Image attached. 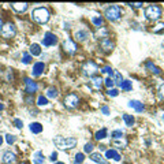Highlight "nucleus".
<instances>
[{
    "label": "nucleus",
    "mask_w": 164,
    "mask_h": 164,
    "mask_svg": "<svg viewBox=\"0 0 164 164\" xmlns=\"http://www.w3.org/2000/svg\"><path fill=\"white\" fill-rule=\"evenodd\" d=\"M53 144L56 145V148L62 150H66V149H71L77 145V140L72 137H62V135H56L53 138Z\"/></svg>",
    "instance_id": "nucleus-1"
},
{
    "label": "nucleus",
    "mask_w": 164,
    "mask_h": 164,
    "mask_svg": "<svg viewBox=\"0 0 164 164\" xmlns=\"http://www.w3.org/2000/svg\"><path fill=\"white\" fill-rule=\"evenodd\" d=\"M31 17L37 23H47L49 21V11L45 7H39L36 10H33L31 12Z\"/></svg>",
    "instance_id": "nucleus-2"
},
{
    "label": "nucleus",
    "mask_w": 164,
    "mask_h": 164,
    "mask_svg": "<svg viewBox=\"0 0 164 164\" xmlns=\"http://www.w3.org/2000/svg\"><path fill=\"white\" fill-rule=\"evenodd\" d=\"M145 17L150 21H157L162 17V8L157 4H150L145 8Z\"/></svg>",
    "instance_id": "nucleus-3"
},
{
    "label": "nucleus",
    "mask_w": 164,
    "mask_h": 164,
    "mask_svg": "<svg viewBox=\"0 0 164 164\" xmlns=\"http://www.w3.org/2000/svg\"><path fill=\"white\" fill-rule=\"evenodd\" d=\"M122 15V10L119 6H109L105 10V17L108 21H118Z\"/></svg>",
    "instance_id": "nucleus-4"
},
{
    "label": "nucleus",
    "mask_w": 164,
    "mask_h": 164,
    "mask_svg": "<svg viewBox=\"0 0 164 164\" xmlns=\"http://www.w3.org/2000/svg\"><path fill=\"white\" fill-rule=\"evenodd\" d=\"M82 72H84L85 75H88V77H94V75L99 72V66L96 64L94 62H85L84 66H82Z\"/></svg>",
    "instance_id": "nucleus-5"
},
{
    "label": "nucleus",
    "mask_w": 164,
    "mask_h": 164,
    "mask_svg": "<svg viewBox=\"0 0 164 164\" xmlns=\"http://www.w3.org/2000/svg\"><path fill=\"white\" fill-rule=\"evenodd\" d=\"M15 33H17L15 25H14V23H11V22L6 23L4 26L2 27V36L4 37V39H12V37L15 36Z\"/></svg>",
    "instance_id": "nucleus-6"
},
{
    "label": "nucleus",
    "mask_w": 164,
    "mask_h": 164,
    "mask_svg": "<svg viewBox=\"0 0 164 164\" xmlns=\"http://www.w3.org/2000/svg\"><path fill=\"white\" fill-rule=\"evenodd\" d=\"M78 104H80V99H78V96L75 93H70L64 97V105L67 108H70V109L77 108Z\"/></svg>",
    "instance_id": "nucleus-7"
},
{
    "label": "nucleus",
    "mask_w": 164,
    "mask_h": 164,
    "mask_svg": "<svg viewBox=\"0 0 164 164\" xmlns=\"http://www.w3.org/2000/svg\"><path fill=\"white\" fill-rule=\"evenodd\" d=\"M56 43H58V37H56L53 33L47 31V33L44 34V39H43L44 47H53V45H56Z\"/></svg>",
    "instance_id": "nucleus-8"
},
{
    "label": "nucleus",
    "mask_w": 164,
    "mask_h": 164,
    "mask_svg": "<svg viewBox=\"0 0 164 164\" xmlns=\"http://www.w3.org/2000/svg\"><path fill=\"white\" fill-rule=\"evenodd\" d=\"M100 47H101V49L104 52H111L113 49V47H115V44H113V41H111L108 39V37H103L101 40H100Z\"/></svg>",
    "instance_id": "nucleus-9"
},
{
    "label": "nucleus",
    "mask_w": 164,
    "mask_h": 164,
    "mask_svg": "<svg viewBox=\"0 0 164 164\" xmlns=\"http://www.w3.org/2000/svg\"><path fill=\"white\" fill-rule=\"evenodd\" d=\"M63 49H64V52L72 55V53L77 52V44L72 40H64L63 41Z\"/></svg>",
    "instance_id": "nucleus-10"
},
{
    "label": "nucleus",
    "mask_w": 164,
    "mask_h": 164,
    "mask_svg": "<svg viewBox=\"0 0 164 164\" xmlns=\"http://www.w3.org/2000/svg\"><path fill=\"white\" fill-rule=\"evenodd\" d=\"M2 162L4 164H15V162H17V154L14 152H11V150H7V152L3 153Z\"/></svg>",
    "instance_id": "nucleus-11"
},
{
    "label": "nucleus",
    "mask_w": 164,
    "mask_h": 164,
    "mask_svg": "<svg viewBox=\"0 0 164 164\" xmlns=\"http://www.w3.org/2000/svg\"><path fill=\"white\" fill-rule=\"evenodd\" d=\"M25 86H26V92L29 94H33L37 92V84L30 78H25Z\"/></svg>",
    "instance_id": "nucleus-12"
},
{
    "label": "nucleus",
    "mask_w": 164,
    "mask_h": 164,
    "mask_svg": "<svg viewBox=\"0 0 164 164\" xmlns=\"http://www.w3.org/2000/svg\"><path fill=\"white\" fill-rule=\"evenodd\" d=\"M44 70H45V64H44L43 62H37V63H34V66H33L31 75H33V77H40L44 72Z\"/></svg>",
    "instance_id": "nucleus-13"
},
{
    "label": "nucleus",
    "mask_w": 164,
    "mask_h": 164,
    "mask_svg": "<svg viewBox=\"0 0 164 164\" xmlns=\"http://www.w3.org/2000/svg\"><path fill=\"white\" fill-rule=\"evenodd\" d=\"M75 39H77L78 41H86L90 37V33L86 29H81V30H77L75 31Z\"/></svg>",
    "instance_id": "nucleus-14"
},
{
    "label": "nucleus",
    "mask_w": 164,
    "mask_h": 164,
    "mask_svg": "<svg viewBox=\"0 0 164 164\" xmlns=\"http://www.w3.org/2000/svg\"><path fill=\"white\" fill-rule=\"evenodd\" d=\"M129 107H130V108H133V109H135L137 112H142L144 109H145L144 104L141 103V101H138V100H130V101H129Z\"/></svg>",
    "instance_id": "nucleus-15"
},
{
    "label": "nucleus",
    "mask_w": 164,
    "mask_h": 164,
    "mask_svg": "<svg viewBox=\"0 0 164 164\" xmlns=\"http://www.w3.org/2000/svg\"><path fill=\"white\" fill-rule=\"evenodd\" d=\"M105 157H107V159L115 160V162H119V160H121V154L116 152L115 149H108V150H105Z\"/></svg>",
    "instance_id": "nucleus-16"
},
{
    "label": "nucleus",
    "mask_w": 164,
    "mask_h": 164,
    "mask_svg": "<svg viewBox=\"0 0 164 164\" xmlns=\"http://www.w3.org/2000/svg\"><path fill=\"white\" fill-rule=\"evenodd\" d=\"M11 6L17 12H25L27 8H29V4H27V3H12Z\"/></svg>",
    "instance_id": "nucleus-17"
},
{
    "label": "nucleus",
    "mask_w": 164,
    "mask_h": 164,
    "mask_svg": "<svg viewBox=\"0 0 164 164\" xmlns=\"http://www.w3.org/2000/svg\"><path fill=\"white\" fill-rule=\"evenodd\" d=\"M29 129H30V131H31L33 134H40L41 131H43V126H41V123H39V122L30 123Z\"/></svg>",
    "instance_id": "nucleus-18"
},
{
    "label": "nucleus",
    "mask_w": 164,
    "mask_h": 164,
    "mask_svg": "<svg viewBox=\"0 0 164 164\" xmlns=\"http://www.w3.org/2000/svg\"><path fill=\"white\" fill-rule=\"evenodd\" d=\"M58 96H59V92H58V89H56V88L51 86V88H48V89H47V94H45L47 99H56Z\"/></svg>",
    "instance_id": "nucleus-19"
},
{
    "label": "nucleus",
    "mask_w": 164,
    "mask_h": 164,
    "mask_svg": "<svg viewBox=\"0 0 164 164\" xmlns=\"http://www.w3.org/2000/svg\"><path fill=\"white\" fill-rule=\"evenodd\" d=\"M90 159H92L94 163H99V164H105L107 163V160L104 159L100 153H92L90 154Z\"/></svg>",
    "instance_id": "nucleus-20"
},
{
    "label": "nucleus",
    "mask_w": 164,
    "mask_h": 164,
    "mask_svg": "<svg viewBox=\"0 0 164 164\" xmlns=\"http://www.w3.org/2000/svg\"><path fill=\"white\" fill-rule=\"evenodd\" d=\"M90 82H92V85L96 89H100V88L103 86V80L100 77H97V75H94V77H90Z\"/></svg>",
    "instance_id": "nucleus-21"
},
{
    "label": "nucleus",
    "mask_w": 164,
    "mask_h": 164,
    "mask_svg": "<svg viewBox=\"0 0 164 164\" xmlns=\"http://www.w3.org/2000/svg\"><path fill=\"white\" fill-rule=\"evenodd\" d=\"M33 163L34 164H43L44 163V154H43V152L37 150V152L33 154Z\"/></svg>",
    "instance_id": "nucleus-22"
},
{
    "label": "nucleus",
    "mask_w": 164,
    "mask_h": 164,
    "mask_svg": "<svg viewBox=\"0 0 164 164\" xmlns=\"http://www.w3.org/2000/svg\"><path fill=\"white\" fill-rule=\"evenodd\" d=\"M123 121H125L126 126H129V127H131V126L134 125L135 119H134V116H133V115H129V113H123Z\"/></svg>",
    "instance_id": "nucleus-23"
},
{
    "label": "nucleus",
    "mask_w": 164,
    "mask_h": 164,
    "mask_svg": "<svg viewBox=\"0 0 164 164\" xmlns=\"http://www.w3.org/2000/svg\"><path fill=\"white\" fill-rule=\"evenodd\" d=\"M145 66H146V68H148V70H150V71L153 72V74H156V75L162 74V70H160L159 67H156V66H154L152 62H146V64H145Z\"/></svg>",
    "instance_id": "nucleus-24"
},
{
    "label": "nucleus",
    "mask_w": 164,
    "mask_h": 164,
    "mask_svg": "<svg viewBox=\"0 0 164 164\" xmlns=\"http://www.w3.org/2000/svg\"><path fill=\"white\" fill-rule=\"evenodd\" d=\"M107 134H108V130H107V129H101V130H99L96 134H94V138H96L97 141H101L107 137Z\"/></svg>",
    "instance_id": "nucleus-25"
},
{
    "label": "nucleus",
    "mask_w": 164,
    "mask_h": 164,
    "mask_svg": "<svg viewBox=\"0 0 164 164\" xmlns=\"http://www.w3.org/2000/svg\"><path fill=\"white\" fill-rule=\"evenodd\" d=\"M30 53L33 56L41 55V47L39 45V44H31V45H30Z\"/></svg>",
    "instance_id": "nucleus-26"
},
{
    "label": "nucleus",
    "mask_w": 164,
    "mask_h": 164,
    "mask_svg": "<svg viewBox=\"0 0 164 164\" xmlns=\"http://www.w3.org/2000/svg\"><path fill=\"white\" fill-rule=\"evenodd\" d=\"M112 80H113V82H115L116 85H119L121 86V84L123 82V77H122V74L119 71H113V74H112Z\"/></svg>",
    "instance_id": "nucleus-27"
},
{
    "label": "nucleus",
    "mask_w": 164,
    "mask_h": 164,
    "mask_svg": "<svg viewBox=\"0 0 164 164\" xmlns=\"http://www.w3.org/2000/svg\"><path fill=\"white\" fill-rule=\"evenodd\" d=\"M85 160V154L84 153H77L75 154V159H74V164H82Z\"/></svg>",
    "instance_id": "nucleus-28"
},
{
    "label": "nucleus",
    "mask_w": 164,
    "mask_h": 164,
    "mask_svg": "<svg viewBox=\"0 0 164 164\" xmlns=\"http://www.w3.org/2000/svg\"><path fill=\"white\" fill-rule=\"evenodd\" d=\"M37 104H39L40 107L47 105V104H48V99H47L45 96H43V94H41V96H39V99H37Z\"/></svg>",
    "instance_id": "nucleus-29"
},
{
    "label": "nucleus",
    "mask_w": 164,
    "mask_h": 164,
    "mask_svg": "<svg viewBox=\"0 0 164 164\" xmlns=\"http://www.w3.org/2000/svg\"><path fill=\"white\" fill-rule=\"evenodd\" d=\"M92 22H93L94 26L99 27V26H101V25H103V18L101 17H97V15H96V17H92Z\"/></svg>",
    "instance_id": "nucleus-30"
},
{
    "label": "nucleus",
    "mask_w": 164,
    "mask_h": 164,
    "mask_svg": "<svg viewBox=\"0 0 164 164\" xmlns=\"http://www.w3.org/2000/svg\"><path fill=\"white\" fill-rule=\"evenodd\" d=\"M22 62L25 63V64H29V63L31 62V55L27 52H23L22 53Z\"/></svg>",
    "instance_id": "nucleus-31"
},
{
    "label": "nucleus",
    "mask_w": 164,
    "mask_h": 164,
    "mask_svg": "<svg viewBox=\"0 0 164 164\" xmlns=\"http://www.w3.org/2000/svg\"><path fill=\"white\" fill-rule=\"evenodd\" d=\"M122 90H131V81H123L121 84Z\"/></svg>",
    "instance_id": "nucleus-32"
},
{
    "label": "nucleus",
    "mask_w": 164,
    "mask_h": 164,
    "mask_svg": "<svg viewBox=\"0 0 164 164\" xmlns=\"http://www.w3.org/2000/svg\"><path fill=\"white\" fill-rule=\"evenodd\" d=\"M126 140H123V138H119V140H113V145L115 146H119V148H125L126 146Z\"/></svg>",
    "instance_id": "nucleus-33"
},
{
    "label": "nucleus",
    "mask_w": 164,
    "mask_h": 164,
    "mask_svg": "<svg viewBox=\"0 0 164 164\" xmlns=\"http://www.w3.org/2000/svg\"><path fill=\"white\" fill-rule=\"evenodd\" d=\"M111 135H112L113 140H119V138H123V131L122 130H113L111 133Z\"/></svg>",
    "instance_id": "nucleus-34"
},
{
    "label": "nucleus",
    "mask_w": 164,
    "mask_h": 164,
    "mask_svg": "<svg viewBox=\"0 0 164 164\" xmlns=\"http://www.w3.org/2000/svg\"><path fill=\"white\" fill-rule=\"evenodd\" d=\"M6 141H7L8 145H12L15 141H17V137H15V135H12V134H7V135H6Z\"/></svg>",
    "instance_id": "nucleus-35"
},
{
    "label": "nucleus",
    "mask_w": 164,
    "mask_h": 164,
    "mask_svg": "<svg viewBox=\"0 0 164 164\" xmlns=\"http://www.w3.org/2000/svg\"><path fill=\"white\" fill-rule=\"evenodd\" d=\"M162 31H164V23H157L156 26L153 27V33H162Z\"/></svg>",
    "instance_id": "nucleus-36"
},
{
    "label": "nucleus",
    "mask_w": 164,
    "mask_h": 164,
    "mask_svg": "<svg viewBox=\"0 0 164 164\" xmlns=\"http://www.w3.org/2000/svg\"><path fill=\"white\" fill-rule=\"evenodd\" d=\"M104 85H105V86L108 88V89H112V86L115 85V82H113V80H112L111 77H108L105 81H104Z\"/></svg>",
    "instance_id": "nucleus-37"
},
{
    "label": "nucleus",
    "mask_w": 164,
    "mask_h": 164,
    "mask_svg": "<svg viewBox=\"0 0 164 164\" xmlns=\"http://www.w3.org/2000/svg\"><path fill=\"white\" fill-rule=\"evenodd\" d=\"M101 72H104V74H109V77L112 78V74H113V70L109 66H104V67L101 68Z\"/></svg>",
    "instance_id": "nucleus-38"
},
{
    "label": "nucleus",
    "mask_w": 164,
    "mask_h": 164,
    "mask_svg": "<svg viewBox=\"0 0 164 164\" xmlns=\"http://www.w3.org/2000/svg\"><path fill=\"white\" fill-rule=\"evenodd\" d=\"M92 150H93V144H90V142L85 144V146H84V152L85 153H92Z\"/></svg>",
    "instance_id": "nucleus-39"
},
{
    "label": "nucleus",
    "mask_w": 164,
    "mask_h": 164,
    "mask_svg": "<svg viewBox=\"0 0 164 164\" xmlns=\"http://www.w3.org/2000/svg\"><path fill=\"white\" fill-rule=\"evenodd\" d=\"M119 94V90L118 89H108V96H111V97H116Z\"/></svg>",
    "instance_id": "nucleus-40"
},
{
    "label": "nucleus",
    "mask_w": 164,
    "mask_h": 164,
    "mask_svg": "<svg viewBox=\"0 0 164 164\" xmlns=\"http://www.w3.org/2000/svg\"><path fill=\"white\" fill-rule=\"evenodd\" d=\"M14 125H15V127H18V129L23 127V122H22L21 119H14Z\"/></svg>",
    "instance_id": "nucleus-41"
},
{
    "label": "nucleus",
    "mask_w": 164,
    "mask_h": 164,
    "mask_svg": "<svg viewBox=\"0 0 164 164\" xmlns=\"http://www.w3.org/2000/svg\"><path fill=\"white\" fill-rule=\"evenodd\" d=\"M129 6L133 8H140V7H142V3H129Z\"/></svg>",
    "instance_id": "nucleus-42"
},
{
    "label": "nucleus",
    "mask_w": 164,
    "mask_h": 164,
    "mask_svg": "<svg viewBox=\"0 0 164 164\" xmlns=\"http://www.w3.org/2000/svg\"><path fill=\"white\" fill-rule=\"evenodd\" d=\"M101 112L104 115H109V108L107 105H104V107H101Z\"/></svg>",
    "instance_id": "nucleus-43"
},
{
    "label": "nucleus",
    "mask_w": 164,
    "mask_h": 164,
    "mask_svg": "<svg viewBox=\"0 0 164 164\" xmlns=\"http://www.w3.org/2000/svg\"><path fill=\"white\" fill-rule=\"evenodd\" d=\"M56 159H58V153H56V152L51 153V157H49V160H52V162H55Z\"/></svg>",
    "instance_id": "nucleus-44"
},
{
    "label": "nucleus",
    "mask_w": 164,
    "mask_h": 164,
    "mask_svg": "<svg viewBox=\"0 0 164 164\" xmlns=\"http://www.w3.org/2000/svg\"><path fill=\"white\" fill-rule=\"evenodd\" d=\"M160 97H162V99L164 100V85L162 88H160Z\"/></svg>",
    "instance_id": "nucleus-45"
},
{
    "label": "nucleus",
    "mask_w": 164,
    "mask_h": 164,
    "mask_svg": "<svg viewBox=\"0 0 164 164\" xmlns=\"http://www.w3.org/2000/svg\"><path fill=\"white\" fill-rule=\"evenodd\" d=\"M3 109H4V104L0 103V111H3Z\"/></svg>",
    "instance_id": "nucleus-46"
},
{
    "label": "nucleus",
    "mask_w": 164,
    "mask_h": 164,
    "mask_svg": "<svg viewBox=\"0 0 164 164\" xmlns=\"http://www.w3.org/2000/svg\"><path fill=\"white\" fill-rule=\"evenodd\" d=\"M2 144H3V137L0 135V146H2Z\"/></svg>",
    "instance_id": "nucleus-47"
},
{
    "label": "nucleus",
    "mask_w": 164,
    "mask_h": 164,
    "mask_svg": "<svg viewBox=\"0 0 164 164\" xmlns=\"http://www.w3.org/2000/svg\"><path fill=\"white\" fill-rule=\"evenodd\" d=\"M3 27V23H2V18H0V29Z\"/></svg>",
    "instance_id": "nucleus-48"
},
{
    "label": "nucleus",
    "mask_w": 164,
    "mask_h": 164,
    "mask_svg": "<svg viewBox=\"0 0 164 164\" xmlns=\"http://www.w3.org/2000/svg\"><path fill=\"white\" fill-rule=\"evenodd\" d=\"M55 164H64V163H62V162H58V163H55Z\"/></svg>",
    "instance_id": "nucleus-49"
},
{
    "label": "nucleus",
    "mask_w": 164,
    "mask_h": 164,
    "mask_svg": "<svg viewBox=\"0 0 164 164\" xmlns=\"http://www.w3.org/2000/svg\"><path fill=\"white\" fill-rule=\"evenodd\" d=\"M162 45H163V47H164V41H163V43H162Z\"/></svg>",
    "instance_id": "nucleus-50"
},
{
    "label": "nucleus",
    "mask_w": 164,
    "mask_h": 164,
    "mask_svg": "<svg viewBox=\"0 0 164 164\" xmlns=\"http://www.w3.org/2000/svg\"><path fill=\"white\" fill-rule=\"evenodd\" d=\"M162 118H163V119H164V113H163V116H162Z\"/></svg>",
    "instance_id": "nucleus-51"
},
{
    "label": "nucleus",
    "mask_w": 164,
    "mask_h": 164,
    "mask_svg": "<svg viewBox=\"0 0 164 164\" xmlns=\"http://www.w3.org/2000/svg\"><path fill=\"white\" fill-rule=\"evenodd\" d=\"M22 164H26V163H22Z\"/></svg>",
    "instance_id": "nucleus-52"
}]
</instances>
